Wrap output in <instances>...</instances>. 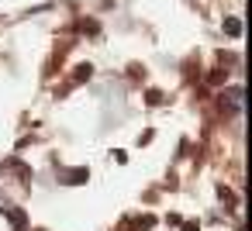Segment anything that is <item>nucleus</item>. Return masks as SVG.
Masks as SVG:
<instances>
[{"label": "nucleus", "instance_id": "obj_1", "mask_svg": "<svg viewBox=\"0 0 252 231\" xmlns=\"http://www.w3.org/2000/svg\"><path fill=\"white\" fill-rule=\"evenodd\" d=\"M4 214H7V221H11V228H14V231H25V224H28V214H25L21 207H4Z\"/></svg>", "mask_w": 252, "mask_h": 231}, {"label": "nucleus", "instance_id": "obj_2", "mask_svg": "<svg viewBox=\"0 0 252 231\" xmlns=\"http://www.w3.org/2000/svg\"><path fill=\"white\" fill-rule=\"evenodd\" d=\"M87 179H90V173H87V166H80V169H69L63 183H69V186H80V183H87Z\"/></svg>", "mask_w": 252, "mask_h": 231}, {"label": "nucleus", "instance_id": "obj_3", "mask_svg": "<svg viewBox=\"0 0 252 231\" xmlns=\"http://www.w3.org/2000/svg\"><path fill=\"white\" fill-rule=\"evenodd\" d=\"M224 35L228 38H242V21L238 18H224Z\"/></svg>", "mask_w": 252, "mask_h": 231}, {"label": "nucleus", "instance_id": "obj_4", "mask_svg": "<svg viewBox=\"0 0 252 231\" xmlns=\"http://www.w3.org/2000/svg\"><path fill=\"white\" fill-rule=\"evenodd\" d=\"M90 76H94V66H90V62H83V66H76L73 83H83V80H90Z\"/></svg>", "mask_w": 252, "mask_h": 231}, {"label": "nucleus", "instance_id": "obj_5", "mask_svg": "<svg viewBox=\"0 0 252 231\" xmlns=\"http://www.w3.org/2000/svg\"><path fill=\"white\" fill-rule=\"evenodd\" d=\"M224 80H228V69H214V73H207V83H211V87H221Z\"/></svg>", "mask_w": 252, "mask_h": 231}, {"label": "nucleus", "instance_id": "obj_6", "mask_svg": "<svg viewBox=\"0 0 252 231\" xmlns=\"http://www.w3.org/2000/svg\"><path fill=\"white\" fill-rule=\"evenodd\" d=\"M162 100H166V93H162V90H149V93H145V104H149V107H159Z\"/></svg>", "mask_w": 252, "mask_h": 231}, {"label": "nucleus", "instance_id": "obj_7", "mask_svg": "<svg viewBox=\"0 0 252 231\" xmlns=\"http://www.w3.org/2000/svg\"><path fill=\"white\" fill-rule=\"evenodd\" d=\"M218 193H221V200L228 203V210H235V207H238V200H235V193H231V190H224V186H218Z\"/></svg>", "mask_w": 252, "mask_h": 231}, {"label": "nucleus", "instance_id": "obj_8", "mask_svg": "<svg viewBox=\"0 0 252 231\" xmlns=\"http://www.w3.org/2000/svg\"><path fill=\"white\" fill-rule=\"evenodd\" d=\"M80 28H83V31H87V35H97V31H100V25H97V21H83V25H80Z\"/></svg>", "mask_w": 252, "mask_h": 231}, {"label": "nucleus", "instance_id": "obj_9", "mask_svg": "<svg viewBox=\"0 0 252 231\" xmlns=\"http://www.w3.org/2000/svg\"><path fill=\"white\" fill-rule=\"evenodd\" d=\"M180 231H197V221H180Z\"/></svg>", "mask_w": 252, "mask_h": 231}]
</instances>
